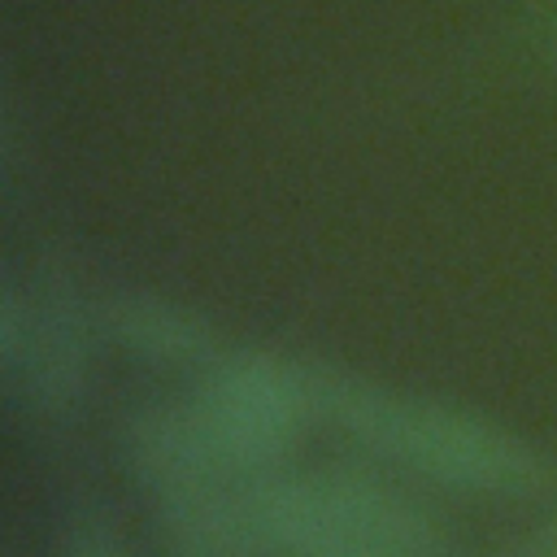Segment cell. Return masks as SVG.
Instances as JSON below:
<instances>
[{"label": "cell", "instance_id": "1", "mask_svg": "<svg viewBox=\"0 0 557 557\" xmlns=\"http://www.w3.org/2000/svg\"><path fill=\"white\" fill-rule=\"evenodd\" d=\"M318 413L387 466L435 487L509 500L544 483V457L531 440L440 396L318 366Z\"/></svg>", "mask_w": 557, "mask_h": 557}, {"label": "cell", "instance_id": "2", "mask_svg": "<svg viewBox=\"0 0 557 557\" xmlns=\"http://www.w3.org/2000/svg\"><path fill=\"white\" fill-rule=\"evenodd\" d=\"M257 557H444L435 513L357 470H265L244 487Z\"/></svg>", "mask_w": 557, "mask_h": 557}, {"label": "cell", "instance_id": "3", "mask_svg": "<svg viewBox=\"0 0 557 557\" xmlns=\"http://www.w3.org/2000/svg\"><path fill=\"white\" fill-rule=\"evenodd\" d=\"M100 344L96 305L70 278L35 265L0 283V387L13 413L61 422L83 405L91 348Z\"/></svg>", "mask_w": 557, "mask_h": 557}, {"label": "cell", "instance_id": "4", "mask_svg": "<svg viewBox=\"0 0 557 557\" xmlns=\"http://www.w3.org/2000/svg\"><path fill=\"white\" fill-rule=\"evenodd\" d=\"M183 405L235 474H265L287 466L305 422L318 418V366L265 348L218 352Z\"/></svg>", "mask_w": 557, "mask_h": 557}, {"label": "cell", "instance_id": "5", "mask_svg": "<svg viewBox=\"0 0 557 557\" xmlns=\"http://www.w3.org/2000/svg\"><path fill=\"white\" fill-rule=\"evenodd\" d=\"M100 344L152 370H205L222 348L218 331L183 300L152 287H104L96 300Z\"/></svg>", "mask_w": 557, "mask_h": 557}, {"label": "cell", "instance_id": "6", "mask_svg": "<svg viewBox=\"0 0 557 557\" xmlns=\"http://www.w3.org/2000/svg\"><path fill=\"white\" fill-rule=\"evenodd\" d=\"M48 557H135L126 531L117 527L113 509L100 500H74L57 531H52V548Z\"/></svg>", "mask_w": 557, "mask_h": 557}, {"label": "cell", "instance_id": "7", "mask_svg": "<svg viewBox=\"0 0 557 557\" xmlns=\"http://www.w3.org/2000/svg\"><path fill=\"white\" fill-rule=\"evenodd\" d=\"M531 52L548 70H557V0H544V9L531 22Z\"/></svg>", "mask_w": 557, "mask_h": 557}, {"label": "cell", "instance_id": "8", "mask_svg": "<svg viewBox=\"0 0 557 557\" xmlns=\"http://www.w3.org/2000/svg\"><path fill=\"white\" fill-rule=\"evenodd\" d=\"M522 557H557V518L544 522V531L522 548Z\"/></svg>", "mask_w": 557, "mask_h": 557}]
</instances>
